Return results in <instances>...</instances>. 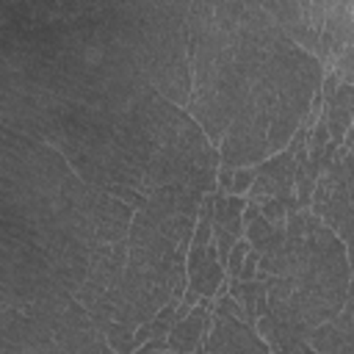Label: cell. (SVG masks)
I'll list each match as a JSON object with an SVG mask.
<instances>
[{"mask_svg": "<svg viewBox=\"0 0 354 354\" xmlns=\"http://www.w3.org/2000/svg\"><path fill=\"white\" fill-rule=\"evenodd\" d=\"M136 210L88 185L50 144L0 124V230L33 243L77 299L97 246L124 241Z\"/></svg>", "mask_w": 354, "mask_h": 354, "instance_id": "1", "label": "cell"}, {"mask_svg": "<svg viewBox=\"0 0 354 354\" xmlns=\"http://www.w3.org/2000/svg\"><path fill=\"white\" fill-rule=\"evenodd\" d=\"M279 25L254 0H191L188 3V58L191 100L188 113L199 122L213 147L257 80Z\"/></svg>", "mask_w": 354, "mask_h": 354, "instance_id": "2", "label": "cell"}, {"mask_svg": "<svg viewBox=\"0 0 354 354\" xmlns=\"http://www.w3.org/2000/svg\"><path fill=\"white\" fill-rule=\"evenodd\" d=\"M268 288V313L296 337L332 321L351 288L346 243L310 210L288 216L285 238L260 254L257 277Z\"/></svg>", "mask_w": 354, "mask_h": 354, "instance_id": "3", "label": "cell"}, {"mask_svg": "<svg viewBox=\"0 0 354 354\" xmlns=\"http://www.w3.org/2000/svg\"><path fill=\"white\" fill-rule=\"evenodd\" d=\"M144 133L147 196L163 185H183L199 194L216 191L221 155L185 108L152 91L144 102Z\"/></svg>", "mask_w": 354, "mask_h": 354, "instance_id": "4", "label": "cell"}, {"mask_svg": "<svg viewBox=\"0 0 354 354\" xmlns=\"http://www.w3.org/2000/svg\"><path fill=\"white\" fill-rule=\"evenodd\" d=\"M185 263L188 254L136 213L127 232V266L113 304V324L138 329L149 324L171 299L183 301L188 288Z\"/></svg>", "mask_w": 354, "mask_h": 354, "instance_id": "5", "label": "cell"}, {"mask_svg": "<svg viewBox=\"0 0 354 354\" xmlns=\"http://www.w3.org/2000/svg\"><path fill=\"white\" fill-rule=\"evenodd\" d=\"M122 33L136 53L152 88L169 102L188 108L191 58H188V3H116Z\"/></svg>", "mask_w": 354, "mask_h": 354, "instance_id": "6", "label": "cell"}, {"mask_svg": "<svg viewBox=\"0 0 354 354\" xmlns=\"http://www.w3.org/2000/svg\"><path fill=\"white\" fill-rule=\"evenodd\" d=\"M0 354H116L75 296L33 310L0 307Z\"/></svg>", "mask_w": 354, "mask_h": 354, "instance_id": "7", "label": "cell"}, {"mask_svg": "<svg viewBox=\"0 0 354 354\" xmlns=\"http://www.w3.org/2000/svg\"><path fill=\"white\" fill-rule=\"evenodd\" d=\"M274 113H277V86L268 72V64H263L257 80L252 83L249 94L243 97L241 108L235 111V116L224 133V141L218 149L221 169H249L268 158L266 147H268Z\"/></svg>", "mask_w": 354, "mask_h": 354, "instance_id": "8", "label": "cell"}, {"mask_svg": "<svg viewBox=\"0 0 354 354\" xmlns=\"http://www.w3.org/2000/svg\"><path fill=\"white\" fill-rule=\"evenodd\" d=\"M124 266H127V238L97 246L88 260L86 279L77 290V301L86 307V313L102 332L113 324V304L119 296Z\"/></svg>", "mask_w": 354, "mask_h": 354, "instance_id": "9", "label": "cell"}, {"mask_svg": "<svg viewBox=\"0 0 354 354\" xmlns=\"http://www.w3.org/2000/svg\"><path fill=\"white\" fill-rule=\"evenodd\" d=\"M202 199H205V194H199L194 188L163 185V188L152 191L147 196L144 207L136 210V213L144 216L158 232H163L169 241H174L188 254L191 241H194V232H196Z\"/></svg>", "mask_w": 354, "mask_h": 354, "instance_id": "10", "label": "cell"}, {"mask_svg": "<svg viewBox=\"0 0 354 354\" xmlns=\"http://www.w3.org/2000/svg\"><path fill=\"white\" fill-rule=\"evenodd\" d=\"M205 354H271L257 326L246 321L243 307L227 293L213 307V326L205 340Z\"/></svg>", "mask_w": 354, "mask_h": 354, "instance_id": "11", "label": "cell"}, {"mask_svg": "<svg viewBox=\"0 0 354 354\" xmlns=\"http://www.w3.org/2000/svg\"><path fill=\"white\" fill-rule=\"evenodd\" d=\"M307 136H310V130H307V127H299L296 136L290 138V144H288L282 152L266 158V160L254 169L257 177H254V185H252L249 194H246L249 202H263V196H266V199H279V196L293 194V188H296V169H299L296 155H299V149L307 144Z\"/></svg>", "mask_w": 354, "mask_h": 354, "instance_id": "12", "label": "cell"}, {"mask_svg": "<svg viewBox=\"0 0 354 354\" xmlns=\"http://www.w3.org/2000/svg\"><path fill=\"white\" fill-rule=\"evenodd\" d=\"M249 199H241L235 194H221L216 191V202H213V241L218 249V260L221 266H227L232 246L243 238V207Z\"/></svg>", "mask_w": 354, "mask_h": 354, "instance_id": "13", "label": "cell"}, {"mask_svg": "<svg viewBox=\"0 0 354 354\" xmlns=\"http://www.w3.org/2000/svg\"><path fill=\"white\" fill-rule=\"evenodd\" d=\"M210 326H213V310L210 301L202 296L191 307V313L171 326V332L166 335V348L177 354H202Z\"/></svg>", "mask_w": 354, "mask_h": 354, "instance_id": "14", "label": "cell"}, {"mask_svg": "<svg viewBox=\"0 0 354 354\" xmlns=\"http://www.w3.org/2000/svg\"><path fill=\"white\" fill-rule=\"evenodd\" d=\"M351 8L354 3L346 0H329V11H326V22H324V33L315 50V58L321 61V66H329L340 58V53L346 50V41L351 36L354 19H351Z\"/></svg>", "mask_w": 354, "mask_h": 354, "instance_id": "15", "label": "cell"}, {"mask_svg": "<svg viewBox=\"0 0 354 354\" xmlns=\"http://www.w3.org/2000/svg\"><path fill=\"white\" fill-rule=\"evenodd\" d=\"M307 343L318 354H354V293H348L343 310L318 326Z\"/></svg>", "mask_w": 354, "mask_h": 354, "instance_id": "16", "label": "cell"}, {"mask_svg": "<svg viewBox=\"0 0 354 354\" xmlns=\"http://www.w3.org/2000/svg\"><path fill=\"white\" fill-rule=\"evenodd\" d=\"M263 8L271 14V19L279 25V30H282L293 44H299L304 53L315 55L321 36L307 25L301 0H266Z\"/></svg>", "mask_w": 354, "mask_h": 354, "instance_id": "17", "label": "cell"}, {"mask_svg": "<svg viewBox=\"0 0 354 354\" xmlns=\"http://www.w3.org/2000/svg\"><path fill=\"white\" fill-rule=\"evenodd\" d=\"M329 124V141L343 147L348 127L354 124V86L340 83V88L335 91L332 100L324 102V113H321Z\"/></svg>", "mask_w": 354, "mask_h": 354, "instance_id": "18", "label": "cell"}, {"mask_svg": "<svg viewBox=\"0 0 354 354\" xmlns=\"http://www.w3.org/2000/svg\"><path fill=\"white\" fill-rule=\"evenodd\" d=\"M257 335L266 340L271 354H318L307 340L296 337L288 326H282L271 313L257 318Z\"/></svg>", "mask_w": 354, "mask_h": 354, "instance_id": "19", "label": "cell"}, {"mask_svg": "<svg viewBox=\"0 0 354 354\" xmlns=\"http://www.w3.org/2000/svg\"><path fill=\"white\" fill-rule=\"evenodd\" d=\"M351 19H354V8H351ZM332 72L340 77V83L354 86V28H351V36H348V41H346V50H343L340 58L335 61V69H332Z\"/></svg>", "mask_w": 354, "mask_h": 354, "instance_id": "20", "label": "cell"}, {"mask_svg": "<svg viewBox=\"0 0 354 354\" xmlns=\"http://www.w3.org/2000/svg\"><path fill=\"white\" fill-rule=\"evenodd\" d=\"M249 249H252V243H249L246 238H241V241L232 246L230 260H227V271H230V277H232V279H238V274H241V268H243V260H246Z\"/></svg>", "mask_w": 354, "mask_h": 354, "instance_id": "21", "label": "cell"}, {"mask_svg": "<svg viewBox=\"0 0 354 354\" xmlns=\"http://www.w3.org/2000/svg\"><path fill=\"white\" fill-rule=\"evenodd\" d=\"M254 177H257V171L249 166V169H232V194L235 196H241L243 191L249 194V188L254 185Z\"/></svg>", "mask_w": 354, "mask_h": 354, "instance_id": "22", "label": "cell"}, {"mask_svg": "<svg viewBox=\"0 0 354 354\" xmlns=\"http://www.w3.org/2000/svg\"><path fill=\"white\" fill-rule=\"evenodd\" d=\"M257 263H260V252L249 249V254H246V260H243V268H241L238 279H243V282H252V279L257 277Z\"/></svg>", "mask_w": 354, "mask_h": 354, "instance_id": "23", "label": "cell"}, {"mask_svg": "<svg viewBox=\"0 0 354 354\" xmlns=\"http://www.w3.org/2000/svg\"><path fill=\"white\" fill-rule=\"evenodd\" d=\"M158 351H166V337H149L136 354H158Z\"/></svg>", "mask_w": 354, "mask_h": 354, "instance_id": "24", "label": "cell"}, {"mask_svg": "<svg viewBox=\"0 0 354 354\" xmlns=\"http://www.w3.org/2000/svg\"><path fill=\"white\" fill-rule=\"evenodd\" d=\"M257 216H260V202H246V207H243V227L249 221H254Z\"/></svg>", "mask_w": 354, "mask_h": 354, "instance_id": "25", "label": "cell"}, {"mask_svg": "<svg viewBox=\"0 0 354 354\" xmlns=\"http://www.w3.org/2000/svg\"><path fill=\"white\" fill-rule=\"evenodd\" d=\"M348 266H351V288H348V293H354V260Z\"/></svg>", "mask_w": 354, "mask_h": 354, "instance_id": "26", "label": "cell"}, {"mask_svg": "<svg viewBox=\"0 0 354 354\" xmlns=\"http://www.w3.org/2000/svg\"><path fill=\"white\" fill-rule=\"evenodd\" d=\"M158 354H177V351H169V348H166V351H158Z\"/></svg>", "mask_w": 354, "mask_h": 354, "instance_id": "27", "label": "cell"}]
</instances>
